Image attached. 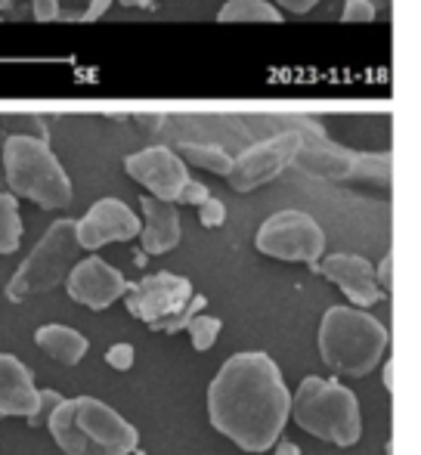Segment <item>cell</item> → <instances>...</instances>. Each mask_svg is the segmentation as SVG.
<instances>
[{
    "instance_id": "obj_33",
    "label": "cell",
    "mask_w": 421,
    "mask_h": 455,
    "mask_svg": "<svg viewBox=\"0 0 421 455\" xmlns=\"http://www.w3.org/2000/svg\"><path fill=\"white\" fill-rule=\"evenodd\" d=\"M115 4H124V6H155V4H162V0H115Z\"/></svg>"
},
{
    "instance_id": "obj_30",
    "label": "cell",
    "mask_w": 421,
    "mask_h": 455,
    "mask_svg": "<svg viewBox=\"0 0 421 455\" xmlns=\"http://www.w3.org/2000/svg\"><path fill=\"white\" fill-rule=\"evenodd\" d=\"M112 4H115V0H91V6H87L84 16H81V19H84V22H99V19H103L106 12H108V6H112Z\"/></svg>"
},
{
    "instance_id": "obj_1",
    "label": "cell",
    "mask_w": 421,
    "mask_h": 455,
    "mask_svg": "<svg viewBox=\"0 0 421 455\" xmlns=\"http://www.w3.org/2000/svg\"><path fill=\"white\" fill-rule=\"evenodd\" d=\"M291 396L279 365L266 354L245 350L220 365L208 387L214 431L245 452L273 450L289 425Z\"/></svg>"
},
{
    "instance_id": "obj_32",
    "label": "cell",
    "mask_w": 421,
    "mask_h": 455,
    "mask_svg": "<svg viewBox=\"0 0 421 455\" xmlns=\"http://www.w3.org/2000/svg\"><path fill=\"white\" fill-rule=\"evenodd\" d=\"M273 446H276V455H301V446H298V443H289V440H282V443L276 440Z\"/></svg>"
},
{
    "instance_id": "obj_11",
    "label": "cell",
    "mask_w": 421,
    "mask_h": 455,
    "mask_svg": "<svg viewBox=\"0 0 421 455\" xmlns=\"http://www.w3.org/2000/svg\"><path fill=\"white\" fill-rule=\"evenodd\" d=\"M75 235L84 251H97L108 242H131L139 235V217L118 198H99L81 220H75Z\"/></svg>"
},
{
    "instance_id": "obj_4",
    "label": "cell",
    "mask_w": 421,
    "mask_h": 455,
    "mask_svg": "<svg viewBox=\"0 0 421 455\" xmlns=\"http://www.w3.org/2000/svg\"><path fill=\"white\" fill-rule=\"evenodd\" d=\"M391 335L362 307H329L319 325V356L331 371L362 378L381 365Z\"/></svg>"
},
{
    "instance_id": "obj_6",
    "label": "cell",
    "mask_w": 421,
    "mask_h": 455,
    "mask_svg": "<svg viewBox=\"0 0 421 455\" xmlns=\"http://www.w3.org/2000/svg\"><path fill=\"white\" fill-rule=\"evenodd\" d=\"M124 307L133 319L146 323L152 331L174 335V331L187 329V323L195 313L205 310L208 300L193 291V282L187 275L155 273L133 282V285L127 282Z\"/></svg>"
},
{
    "instance_id": "obj_17",
    "label": "cell",
    "mask_w": 421,
    "mask_h": 455,
    "mask_svg": "<svg viewBox=\"0 0 421 455\" xmlns=\"http://www.w3.org/2000/svg\"><path fill=\"white\" fill-rule=\"evenodd\" d=\"M35 341L44 354L53 356V360L62 365H78L87 356V350H91L87 338L81 335V331L68 329V325H41Z\"/></svg>"
},
{
    "instance_id": "obj_9",
    "label": "cell",
    "mask_w": 421,
    "mask_h": 455,
    "mask_svg": "<svg viewBox=\"0 0 421 455\" xmlns=\"http://www.w3.org/2000/svg\"><path fill=\"white\" fill-rule=\"evenodd\" d=\"M304 127H289V131H279L273 137L260 140V143L248 146L242 156L233 158L226 177V183L233 186L235 192H251L258 186L273 183L285 168H291L298 149L304 143Z\"/></svg>"
},
{
    "instance_id": "obj_25",
    "label": "cell",
    "mask_w": 421,
    "mask_h": 455,
    "mask_svg": "<svg viewBox=\"0 0 421 455\" xmlns=\"http://www.w3.org/2000/svg\"><path fill=\"white\" fill-rule=\"evenodd\" d=\"M375 16H378V10H375L372 0H344V22H375Z\"/></svg>"
},
{
    "instance_id": "obj_20",
    "label": "cell",
    "mask_w": 421,
    "mask_h": 455,
    "mask_svg": "<svg viewBox=\"0 0 421 455\" xmlns=\"http://www.w3.org/2000/svg\"><path fill=\"white\" fill-rule=\"evenodd\" d=\"M22 245V217L19 198L12 192H0V254H12Z\"/></svg>"
},
{
    "instance_id": "obj_5",
    "label": "cell",
    "mask_w": 421,
    "mask_h": 455,
    "mask_svg": "<svg viewBox=\"0 0 421 455\" xmlns=\"http://www.w3.org/2000/svg\"><path fill=\"white\" fill-rule=\"evenodd\" d=\"M289 419L314 437L335 446H353L362 437V415L356 394L338 381L325 378H304L298 394L291 396Z\"/></svg>"
},
{
    "instance_id": "obj_21",
    "label": "cell",
    "mask_w": 421,
    "mask_h": 455,
    "mask_svg": "<svg viewBox=\"0 0 421 455\" xmlns=\"http://www.w3.org/2000/svg\"><path fill=\"white\" fill-rule=\"evenodd\" d=\"M353 180L387 186L391 183V156L387 152H356Z\"/></svg>"
},
{
    "instance_id": "obj_22",
    "label": "cell",
    "mask_w": 421,
    "mask_h": 455,
    "mask_svg": "<svg viewBox=\"0 0 421 455\" xmlns=\"http://www.w3.org/2000/svg\"><path fill=\"white\" fill-rule=\"evenodd\" d=\"M220 329H223L220 319H217V316H208L205 310L195 313V316L187 323V331H189V338H193V347L199 350V354H208V350L214 347V344H217V335H220Z\"/></svg>"
},
{
    "instance_id": "obj_29",
    "label": "cell",
    "mask_w": 421,
    "mask_h": 455,
    "mask_svg": "<svg viewBox=\"0 0 421 455\" xmlns=\"http://www.w3.org/2000/svg\"><path fill=\"white\" fill-rule=\"evenodd\" d=\"M375 279H378L381 291H391L393 288V254H385V260H381V267L375 270Z\"/></svg>"
},
{
    "instance_id": "obj_10",
    "label": "cell",
    "mask_w": 421,
    "mask_h": 455,
    "mask_svg": "<svg viewBox=\"0 0 421 455\" xmlns=\"http://www.w3.org/2000/svg\"><path fill=\"white\" fill-rule=\"evenodd\" d=\"M124 171L131 180L146 186L149 196L164 198V202H177L180 189L189 180L187 162L168 146H149L143 152H133L124 158Z\"/></svg>"
},
{
    "instance_id": "obj_18",
    "label": "cell",
    "mask_w": 421,
    "mask_h": 455,
    "mask_svg": "<svg viewBox=\"0 0 421 455\" xmlns=\"http://www.w3.org/2000/svg\"><path fill=\"white\" fill-rule=\"evenodd\" d=\"M217 19L220 22H279L282 12L270 0H226Z\"/></svg>"
},
{
    "instance_id": "obj_23",
    "label": "cell",
    "mask_w": 421,
    "mask_h": 455,
    "mask_svg": "<svg viewBox=\"0 0 421 455\" xmlns=\"http://www.w3.org/2000/svg\"><path fill=\"white\" fill-rule=\"evenodd\" d=\"M62 403V396L56 394V390H37V409H35V415L31 419H25L31 427H47V421H50V415L56 412V406Z\"/></svg>"
},
{
    "instance_id": "obj_13",
    "label": "cell",
    "mask_w": 421,
    "mask_h": 455,
    "mask_svg": "<svg viewBox=\"0 0 421 455\" xmlns=\"http://www.w3.org/2000/svg\"><path fill=\"white\" fill-rule=\"evenodd\" d=\"M316 270L335 282L353 307H372L381 300V285L375 279V267L360 254H329L316 260Z\"/></svg>"
},
{
    "instance_id": "obj_8",
    "label": "cell",
    "mask_w": 421,
    "mask_h": 455,
    "mask_svg": "<svg viewBox=\"0 0 421 455\" xmlns=\"http://www.w3.org/2000/svg\"><path fill=\"white\" fill-rule=\"evenodd\" d=\"M254 245L266 258L316 267V260L325 254V233L304 211H279L260 223Z\"/></svg>"
},
{
    "instance_id": "obj_7",
    "label": "cell",
    "mask_w": 421,
    "mask_h": 455,
    "mask_svg": "<svg viewBox=\"0 0 421 455\" xmlns=\"http://www.w3.org/2000/svg\"><path fill=\"white\" fill-rule=\"evenodd\" d=\"M78 235H75V220L62 217L44 233V239L31 248L25 264L19 267L16 275L6 282V300L22 304L37 294H47L66 282L68 270L78 264Z\"/></svg>"
},
{
    "instance_id": "obj_14",
    "label": "cell",
    "mask_w": 421,
    "mask_h": 455,
    "mask_svg": "<svg viewBox=\"0 0 421 455\" xmlns=\"http://www.w3.org/2000/svg\"><path fill=\"white\" fill-rule=\"evenodd\" d=\"M143 208V223H139V242H143L146 254H168L180 245L183 239V223L177 202H164L155 196L139 198Z\"/></svg>"
},
{
    "instance_id": "obj_26",
    "label": "cell",
    "mask_w": 421,
    "mask_h": 455,
    "mask_svg": "<svg viewBox=\"0 0 421 455\" xmlns=\"http://www.w3.org/2000/svg\"><path fill=\"white\" fill-rule=\"evenodd\" d=\"M133 360H137V350H133V344H112V347L106 350V363L112 365L115 371L133 369Z\"/></svg>"
},
{
    "instance_id": "obj_3",
    "label": "cell",
    "mask_w": 421,
    "mask_h": 455,
    "mask_svg": "<svg viewBox=\"0 0 421 455\" xmlns=\"http://www.w3.org/2000/svg\"><path fill=\"white\" fill-rule=\"evenodd\" d=\"M0 164H4L6 189L16 198H28L44 211L72 204V180L44 137H31V133L6 137Z\"/></svg>"
},
{
    "instance_id": "obj_19",
    "label": "cell",
    "mask_w": 421,
    "mask_h": 455,
    "mask_svg": "<svg viewBox=\"0 0 421 455\" xmlns=\"http://www.w3.org/2000/svg\"><path fill=\"white\" fill-rule=\"evenodd\" d=\"M177 156L187 164H195V168L210 171V174H220V177L226 174L229 164H233V156L217 143H180Z\"/></svg>"
},
{
    "instance_id": "obj_34",
    "label": "cell",
    "mask_w": 421,
    "mask_h": 455,
    "mask_svg": "<svg viewBox=\"0 0 421 455\" xmlns=\"http://www.w3.org/2000/svg\"><path fill=\"white\" fill-rule=\"evenodd\" d=\"M385 387H387V390H393V365H391V363L385 365Z\"/></svg>"
},
{
    "instance_id": "obj_12",
    "label": "cell",
    "mask_w": 421,
    "mask_h": 455,
    "mask_svg": "<svg viewBox=\"0 0 421 455\" xmlns=\"http://www.w3.org/2000/svg\"><path fill=\"white\" fill-rule=\"evenodd\" d=\"M66 288L72 294V300H78L81 307H91V310H106L115 300L124 298L127 279L121 270L108 267L103 258H84L68 270Z\"/></svg>"
},
{
    "instance_id": "obj_24",
    "label": "cell",
    "mask_w": 421,
    "mask_h": 455,
    "mask_svg": "<svg viewBox=\"0 0 421 455\" xmlns=\"http://www.w3.org/2000/svg\"><path fill=\"white\" fill-rule=\"evenodd\" d=\"M199 208V223L202 227H208V229H217V227H223V220H226V204L220 202V198H214V196H208L202 204H195Z\"/></svg>"
},
{
    "instance_id": "obj_16",
    "label": "cell",
    "mask_w": 421,
    "mask_h": 455,
    "mask_svg": "<svg viewBox=\"0 0 421 455\" xmlns=\"http://www.w3.org/2000/svg\"><path fill=\"white\" fill-rule=\"evenodd\" d=\"M37 409V387L31 371L12 354H0V415L31 419Z\"/></svg>"
},
{
    "instance_id": "obj_2",
    "label": "cell",
    "mask_w": 421,
    "mask_h": 455,
    "mask_svg": "<svg viewBox=\"0 0 421 455\" xmlns=\"http://www.w3.org/2000/svg\"><path fill=\"white\" fill-rule=\"evenodd\" d=\"M47 427L66 455H131L139 443L137 427L93 396L62 400Z\"/></svg>"
},
{
    "instance_id": "obj_15",
    "label": "cell",
    "mask_w": 421,
    "mask_h": 455,
    "mask_svg": "<svg viewBox=\"0 0 421 455\" xmlns=\"http://www.w3.org/2000/svg\"><path fill=\"white\" fill-rule=\"evenodd\" d=\"M353 162L356 152L322 140V131H310L304 133V143L291 164L304 168L307 174L322 177V180H353Z\"/></svg>"
},
{
    "instance_id": "obj_28",
    "label": "cell",
    "mask_w": 421,
    "mask_h": 455,
    "mask_svg": "<svg viewBox=\"0 0 421 455\" xmlns=\"http://www.w3.org/2000/svg\"><path fill=\"white\" fill-rule=\"evenodd\" d=\"M31 12L37 22H53L60 16V0H31Z\"/></svg>"
},
{
    "instance_id": "obj_27",
    "label": "cell",
    "mask_w": 421,
    "mask_h": 455,
    "mask_svg": "<svg viewBox=\"0 0 421 455\" xmlns=\"http://www.w3.org/2000/svg\"><path fill=\"white\" fill-rule=\"evenodd\" d=\"M208 196H210L208 186H205V183H199V180H193V177H189L187 186H183V189H180V196H177V202H180V204H202Z\"/></svg>"
},
{
    "instance_id": "obj_31",
    "label": "cell",
    "mask_w": 421,
    "mask_h": 455,
    "mask_svg": "<svg viewBox=\"0 0 421 455\" xmlns=\"http://www.w3.org/2000/svg\"><path fill=\"white\" fill-rule=\"evenodd\" d=\"M276 4L282 6V10L298 12V16H301V12H310V10H314L319 0H276Z\"/></svg>"
}]
</instances>
